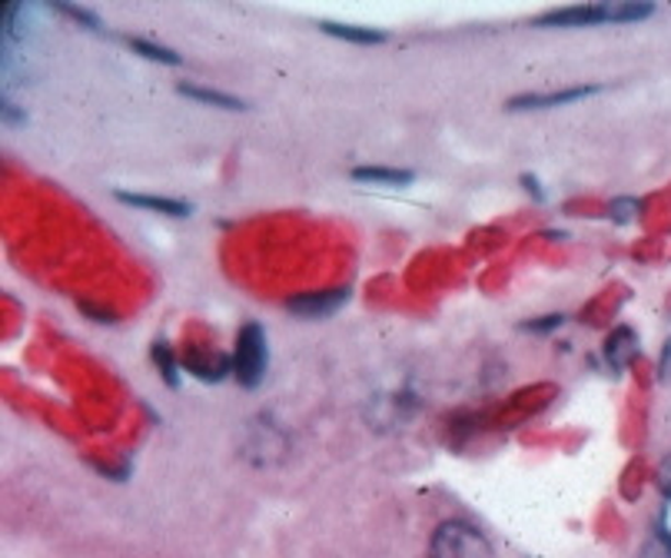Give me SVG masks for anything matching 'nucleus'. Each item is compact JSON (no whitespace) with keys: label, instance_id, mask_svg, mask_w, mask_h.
<instances>
[{"label":"nucleus","instance_id":"4be33fe9","mask_svg":"<svg viewBox=\"0 0 671 558\" xmlns=\"http://www.w3.org/2000/svg\"><path fill=\"white\" fill-rule=\"evenodd\" d=\"M80 310H83L93 323H114V313H111V310H97V306H90V303H83Z\"/></svg>","mask_w":671,"mask_h":558},{"label":"nucleus","instance_id":"0eeeda50","mask_svg":"<svg viewBox=\"0 0 671 558\" xmlns=\"http://www.w3.org/2000/svg\"><path fill=\"white\" fill-rule=\"evenodd\" d=\"M183 365L194 372L197 380H204V383H220L227 372H233V359H227V356H200V352H189V356L183 359Z\"/></svg>","mask_w":671,"mask_h":558},{"label":"nucleus","instance_id":"a211bd4d","mask_svg":"<svg viewBox=\"0 0 671 558\" xmlns=\"http://www.w3.org/2000/svg\"><path fill=\"white\" fill-rule=\"evenodd\" d=\"M558 326H562V316H542V319L522 323V329H529V333H548V329H558Z\"/></svg>","mask_w":671,"mask_h":558},{"label":"nucleus","instance_id":"423d86ee","mask_svg":"<svg viewBox=\"0 0 671 558\" xmlns=\"http://www.w3.org/2000/svg\"><path fill=\"white\" fill-rule=\"evenodd\" d=\"M635 356H638V336H635L628 326L612 329L609 339H605V359H609V365H612L615 372H622V369L632 365Z\"/></svg>","mask_w":671,"mask_h":558},{"label":"nucleus","instance_id":"ddd939ff","mask_svg":"<svg viewBox=\"0 0 671 558\" xmlns=\"http://www.w3.org/2000/svg\"><path fill=\"white\" fill-rule=\"evenodd\" d=\"M130 44V50H137L140 57H147V60H157V63H180V54L176 50H170V47H163V44H150V40H127Z\"/></svg>","mask_w":671,"mask_h":558},{"label":"nucleus","instance_id":"4468645a","mask_svg":"<svg viewBox=\"0 0 671 558\" xmlns=\"http://www.w3.org/2000/svg\"><path fill=\"white\" fill-rule=\"evenodd\" d=\"M651 4H609V18L612 24H628V21H645L651 18Z\"/></svg>","mask_w":671,"mask_h":558},{"label":"nucleus","instance_id":"f03ea898","mask_svg":"<svg viewBox=\"0 0 671 558\" xmlns=\"http://www.w3.org/2000/svg\"><path fill=\"white\" fill-rule=\"evenodd\" d=\"M233 376L243 390H256L266 376V333L259 323H243L233 346Z\"/></svg>","mask_w":671,"mask_h":558},{"label":"nucleus","instance_id":"2eb2a0df","mask_svg":"<svg viewBox=\"0 0 671 558\" xmlns=\"http://www.w3.org/2000/svg\"><path fill=\"white\" fill-rule=\"evenodd\" d=\"M641 210H645V204H641V200H632V197H618V200L609 204V217L618 220V223H632V220H638Z\"/></svg>","mask_w":671,"mask_h":558},{"label":"nucleus","instance_id":"dca6fc26","mask_svg":"<svg viewBox=\"0 0 671 558\" xmlns=\"http://www.w3.org/2000/svg\"><path fill=\"white\" fill-rule=\"evenodd\" d=\"M57 11H63L67 18H73V21H77V24H83L86 31H101L97 14H90V11H83V8H73V4H57Z\"/></svg>","mask_w":671,"mask_h":558},{"label":"nucleus","instance_id":"6e6552de","mask_svg":"<svg viewBox=\"0 0 671 558\" xmlns=\"http://www.w3.org/2000/svg\"><path fill=\"white\" fill-rule=\"evenodd\" d=\"M117 200H120V204H130V207H143V210L163 213V217H189V204L166 200V197H147V194H127V190H117Z\"/></svg>","mask_w":671,"mask_h":558},{"label":"nucleus","instance_id":"39448f33","mask_svg":"<svg viewBox=\"0 0 671 558\" xmlns=\"http://www.w3.org/2000/svg\"><path fill=\"white\" fill-rule=\"evenodd\" d=\"M602 86H571V90H558V93H525V97H512L509 111H548V107H562V104H575L586 101L592 93H599Z\"/></svg>","mask_w":671,"mask_h":558},{"label":"nucleus","instance_id":"9b49d317","mask_svg":"<svg viewBox=\"0 0 671 558\" xmlns=\"http://www.w3.org/2000/svg\"><path fill=\"white\" fill-rule=\"evenodd\" d=\"M329 37H339V40H352V44H382L386 34L382 31H372V27H356V24H336V21H323L320 24Z\"/></svg>","mask_w":671,"mask_h":558},{"label":"nucleus","instance_id":"f257e3e1","mask_svg":"<svg viewBox=\"0 0 671 558\" xmlns=\"http://www.w3.org/2000/svg\"><path fill=\"white\" fill-rule=\"evenodd\" d=\"M429 551L432 558H496L489 538L462 519L442 522L429 542Z\"/></svg>","mask_w":671,"mask_h":558},{"label":"nucleus","instance_id":"9d476101","mask_svg":"<svg viewBox=\"0 0 671 558\" xmlns=\"http://www.w3.org/2000/svg\"><path fill=\"white\" fill-rule=\"evenodd\" d=\"M352 179L359 183H375V186H409L413 173L409 170H390V166H356Z\"/></svg>","mask_w":671,"mask_h":558},{"label":"nucleus","instance_id":"f3484780","mask_svg":"<svg viewBox=\"0 0 671 558\" xmlns=\"http://www.w3.org/2000/svg\"><path fill=\"white\" fill-rule=\"evenodd\" d=\"M638 558H671V545H668L664 538H651V542L641 548Z\"/></svg>","mask_w":671,"mask_h":558},{"label":"nucleus","instance_id":"f8f14e48","mask_svg":"<svg viewBox=\"0 0 671 558\" xmlns=\"http://www.w3.org/2000/svg\"><path fill=\"white\" fill-rule=\"evenodd\" d=\"M150 356H153L157 369L163 372V380L176 390V386H180V372H176V362H173V349H170V342H166V339H157L153 349H150Z\"/></svg>","mask_w":671,"mask_h":558},{"label":"nucleus","instance_id":"aec40b11","mask_svg":"<svg viewBox=\"0 0 671 558\" xmlns=\"http://www.w3.org/2000/svg\"><path fill=\"white\" fill-rule=\"evenodd\" d=\"M658 489L671 496V455H664V462L658 465Z\"/></svg>","mask_w":671,"mask_h":558},{"label":"nucleus","instance_id":"7ed1b4c3","mask_svg":"<svg viewBox=\"0 0 671 558\" xmlns=\"http://www.w3.org/2000/svg\"><path fill=\"white\" fill-rule=\"evenodd\" d=\"M349 303V290H313V293H300L286 303V310L303 316V319H326L336 310H343Z\"/></svg>","mask_w":671,"mask_h":558},{"label":"nucleus","instance_id":"412c9836","mask_svg":"<svg viewBox=\"0 0 671 558\" xmlns=\"http://www.w3.org/2000/svg\"><path fill=\"white\" fill-rule=\"evenodd\" d=\"M658 380L661 383H668L671 380V339L664 342V349H661V362H658Z\"/></svg>","mask_w":671,"mask_h":558},{"label":"nucleus","instance_id":"5701e85b","mask_svg":"<svg viewBox=\"0 0 671 558\" xmlns=\"http://www.w3.org/2000/svg\"><path fill=\"white\" fill-rule=\"evenodd\" d=\"M522 183H525V186H529V190H532V194H535V197L542 200V190H539V183H535L532 176H522Z\"/></svg>","mask_w":671,"mask_h":558},{"label":"nucleus","instance_id":"20e7f679","mask_svg":"<svg viewBox=\"0 0 671 558\" xmlns=\"http://www.w3.org/2000/svg\"><path fill=\"white\" fill-rule=\"evenodd\" d=\"M539 27H592V24H612L609 4H579V8H562L552 14H542L535 21Z\"/></svg>","mask_w":671,"mask_h":558},{"label":"nucleus","instance_id":"6ab92c4d","mask_svg":"<svg viewBox=\"0 0 671 558\" xmlns=\"http://www.w3.org/2000/svg\"><path fill=\"white\" fill-rule=\"evenodd\" d=\"M658 538H664L671 545V496H668V502H664V509L658 515Z\"/></svg>","mask_w":671,"mask_h":558},{"label":"nucleus","instance_id":"1a4fd4ad","mask_svg":"<svg viewBox=\"0 0 671 558\" xmlns=\"http://www.w3.org/2000/svg\"><path fill=\"white\" fill-rule=\"evenodd\" d=\"M176 90L183 93V97H189V101H200V104H213V107H220V111H246V104H243V101L230 97V93L210 90V86H197V83H180Z\"/></svg>","mask_w":671,"mask_h":558}]
</instances>
